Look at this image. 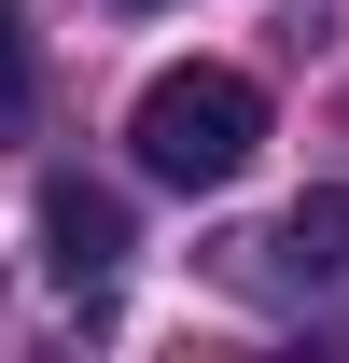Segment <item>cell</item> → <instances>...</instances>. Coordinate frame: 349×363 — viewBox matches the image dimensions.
Wrapping results in <instances>:
<instances>
[{
	"instance_id": "obj_4",
	"label": "cell",
	"mask_w": 349,
	"mask_h": 363,
	"mask_svg": "<svg viewBox=\"0 0 349 363\" xmlns=\"http://www.w3.org/2000/svg\"><path fill=\"white\" fill-rule=\"evenodd\" d=\"M28 84H43V56H28V14H14V0H0V126H14V112H28Z\"/></svg>"
},
{
	"instance_id": "obj_1",
	"label": "cell",
	"mask_w": 349,
	"mask_h": 363,
	"mask_svg": "<svg viewBox=\"0 0 349 363\" xmlns=\"http://www.w3.org/2000/svg\"><path fill=\"white\" fill-rule=\"evenodd\" d=\"M126 140H140V168L154 182H182V196H223V182L265 154V84L252 70H154L140 84V112H126Z\"/></svg>"
},
{
	"instance_id": "obj_2",
	"label": "cell",
	"mask_w": 349,
	"mask_h": 363,
	"mask_svg": "<svg viewBox=\"0 0 349 363\" xmlns=\"http://www.w3.org/2000/svg\"><path fill=\"white\" fill-rule=\"evenodd\" d=\"M126 196H112V182H84V168H56L43 182V266H56V294H112V279H126Z\"/></svg>"
},
{
	"instance_id": "obj_3",
	"label": "cell",
	"mask_w": 349,
	"mask_h": 363,
	"mask_svg": "<svg viewBox=\"0 0 349 363\" xmlns=\"http://www.w3.org/2000/svg\"><path fill=\"white\" fill-rule=\"evenodd\" d=\"M265 252H279V266H294V279H349V196H294Z\"/></svg>"
}]
</instances>
